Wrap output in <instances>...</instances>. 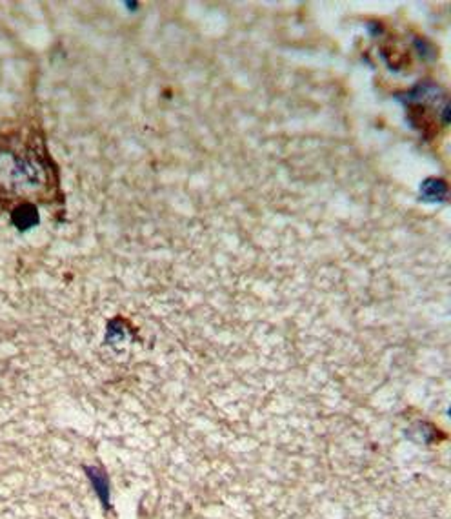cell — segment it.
<instances>
[{
    "label": "cell",
    "instance_id": "obj_1",
    "mask_svg": "<svg viewBox=\"0 0 451 519\" xmlns=\"http://www.w3.org/2000/svg\"><path fill=\"white\" fill-rule=\"evenodd\" d=\"M86 474L87 479L92 481L96 496L101 499V503L104 505V509H109L112 501H109V481H107L106 472L98 469V467H90V469H86Z\"/></svg>",
    "mask_w": 451,
    "mask_h": 519
}]
</instances>
